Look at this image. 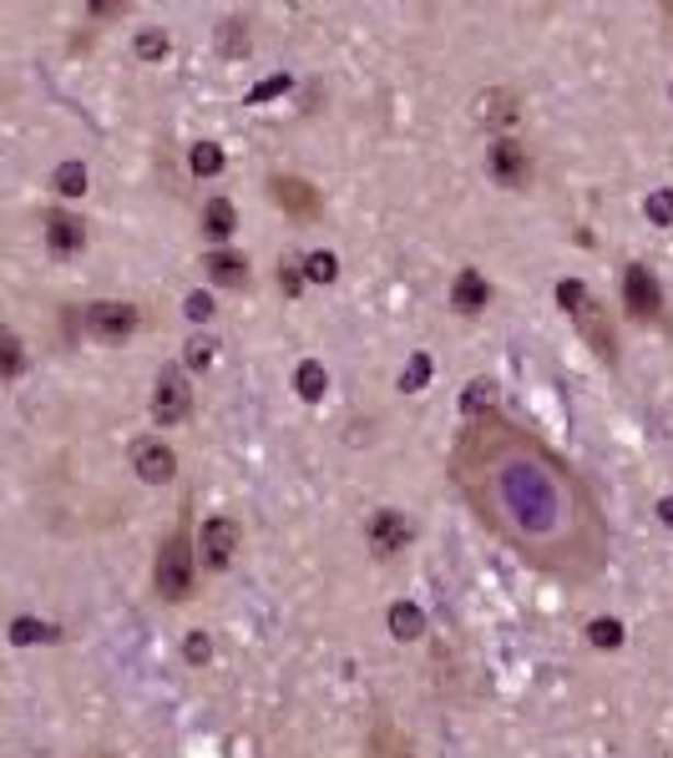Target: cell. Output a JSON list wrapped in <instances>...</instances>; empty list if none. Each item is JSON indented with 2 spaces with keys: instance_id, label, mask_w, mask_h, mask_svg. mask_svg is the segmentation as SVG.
<instances>
[{
  "instance_id": "23",
  "label": "cell",
  "mask_w": 673,
  "mask_h": 758,
  "mask_svg": "<svg viewBox=\"0 0 673 758\" xmlns=\"http://www.w3.org/2000/svg\"><path fill=\"white\" fill-rule=\"evenodd\" d=\"M431 384V354H410V365L400 369V390L406 394H421Z\"/></svg>"
},
{
  "instance_id": "32",
  "label": "cell",
  "mask_w": 673,
  "mask_h": 758,
  "mask_svg": "<svg viewBox=\"0 0 673 758\" xmlns=\"http://www.w3.org/2000/svg\"><path fill=\"white\" fill-rule=\"evenodd\" d=\"M294 81L289 77H269V81H259V87H253L249 92V106H264V102H274V96H284L289 92Z\"/></svg>"
},
{
  "instance_id": "38",
  "label": "cell",
  "mask_w": 673,
  "mask_h": 758,
  "mask_svg": "<svg viewBox=\"0 0 673 758\" xmlns=\"http://www.w3.org/2000/svg\"><path fill=\"white\" fill-rule=\"evenodd\" d=\"M385 758H415V754H410V748H390V754H385Z\"/></svg>"
},
{
  "instance_id": "25",
  "label": "cell",
  "mask_w": 673,
  "mask_h": 758,
  "mask_svg": "<svg viewBox=\"0 0 673 758\" xmlns=\"http://www.w3.org/2000/svg\"><path fill=\"white\" fill-rule=\"evenodd\" d=\"M218 31H224V36H218V51L233 56V61H238V56H249V26H243L238 15H233V21H224Z\"/></svg>"
},
{
  "instance_id": "18",
  "label": "cell",
  "mask_w": 673,
  "mask_h": 758,
  "mask_svg": "<svg viewBox=\"0 0 673 758\" xmlns=\"http://www.w3.org/2000/svg\"><path fill=\"white\" fill-rule=\"evenodd\" d=\"M87 183H92V177H87V162H61V168L52 172V193L67 197V203H77V197L87 193Z\"/></svg>"
},
{
  "instance_id": "24",
  "label": "cell",
  "mask_w": 673,
  "mask_h": 758,
  "mask_svg": "<svg viewBox=\"0 0 673 758\" xmlns=\"http://www.w3.org/2000/svg\"><path fill=\"white\" fill-rule=\"evenodd\" d=\"M304 278H309V284H334V278H340V259H334V253H309V259H304Z\"/></svg>"
},
{
  "instance_id": "31",
  "label": "cell",
  "mask_w": 673,
  "mask_h": 758,
  "mask_svg": "<svg viewBox=\"0 0 673 758\" xmlns=\"http://www.w3.org/2000/svg\"><path fill=\"white\" fill-rule=\"evenodd\" d=\"M183 319H187V324H208V319H213V299L203 294V288H193V294L183 299Z\"/></svg>"
},
{
  "instance_id": "19",
  "label": "cell",
  "mask_w": 673,
  "mask_h": 758,
  "mask_svg": "<svg viewBox=\"0 0 673 758\" xmlns=\"http://www.w3.org/2000/svg\"><path fill=\"white\" fill-rule=\"evenodd\" d=\"M61 632L52 628V622H41V617H15L11 622V642L15 647H36V642H56Z\"/></svg>"
},
{
  "instance_id": "12",
  "label": "cell",
  "mask_w": 673,
  "mask_h": 758,
  "mask_svg": "<svg viewBox=\"0 0 673 758\" xmlns=\"http://www.w3.org/2000/svg\"><path fill=\"white\" fill-rule=\"evenodd\" d=\"M41 228H46V249H52L56 259H71V253L87 249V222H81L77 213L52 208L46 218H41Z\"/></svg>"
},
{
  "instance_id": "8",
  "label": "cell",
  "mask_w": 673,
  "mask_h": 758,
  "mask_svg": "<svg viewBox=\"0 0 673 758\" xmlns=\"http://www.w3.org/2000/svg\"><path fill=\"white\" fill-rule=\"evenodd\" d=\"M269 203H274V208H284L289 218H299V222L319 218V208H324L319 187L304 183V177H294V172H269Z\"/></svg>"
},
{
  "instance_id": "3",
  "label": "cell",
  "mask_w": 673,
  "mask_h": 758,
  "mask_svg": "<svg viewBox=\"0 0 673 758\" xmlns=\"http://www.w3.org/2000/svg\"><path fill=\"white\" fill-rule=\"evenodd\" d=\"M193 587H198V541L187 531V521H178L168 537L158 541V562H152V592L172 607L193 601Z\"/></svg>"
},
{
  "instance_id": "13",
  "label": "cell",
  "mask_w": 673,
  "mask_h": 758,
  "mask_svg": "<svg viewBox=\"0 0 673 758\" xmlns=\"http://www.w3.org/2000/svg\"><path fill=\"white\" fill-rule=\"evenodd\" d=\"M487 303H491L487 274L461 268V274H456V284H450V309H456V314H466V319H476V314H487Z\"/></svg>"
},
{
  "instance_id": "20",
  "label": "cell",
  "mask_w": 673,
  "mask_h": 758,
  "mask_svg": "<svg viewBox=\"0 0 673 758\" xmlns=\"http://www.w3.org/2000/svg\"><path fill=\"white\" fill-rule=\"evenodd\" d=\"M623 638H628V632H623L618 617H593V622H588V642H593V647H603V653H618Z\"/></svg>"
},
{
  "instance_id": "1",
  "label": "cell",
  "mask_w": 673,
  "mask_h": 758,
  "mask_svg": "<svg viewBox=\"0 0 673 758\" xmlns=\"http://www.w3.org/2000/svg\"><path fill=\"white\" fill-rule=\"evenodd\" d=\"M446 471L466 510L532 572L562 587H588L607 572L613 531L603 501L537 430L497 410L466 420Z\"/></svg>"
},
{
  "instance_id": "22",
  "label": "cell",
  "mask_w": 673,
  "mask_h": 758,
  "mask_svg": "<svg viewBox=\"0 0 673 758\" xmlns=\"http://www.w3.org/2000/svg\"><path fill=\"white\" fill-rule=\"evenodd\" d=\"M224 147H218V142H198V147H193V152H187V168H193V172H198V177H218V172H224Z\"/></svg>"
},
{
  "instance_id": "9",
  "label": "cell",
  "mask_w": 673,
  "mask_h": 758,
  "mask_svg": "<svg viewBox=\"0 0 673 758\" xmlns=\"http://www.w3.org/2000/svg\"><path fill=\"white\" fill-rule=\"evenodd\" d=\"M406 541H410L406 510L380 506V510L370 516V521H365V547H370L375 562H390V556H400V551H406Z\"/></svg>"
},
{
  "instance_id": "37",
  "label": "cell",
  "mask_w": 673,
  "mask_h": 758,
  "mask_svg": "<svg viewBox=\"0 0 673 758\" xmlns=\"http://www.w3.org/2000/svg\"><path fill=\"white\" fill-rule=\"evenodd\" d=\"M659 21H663V31H669V41H673V0L669 5H659Z\"/></svg>"
},
{
  "instance_id": "39",
  "label": "cell",
  "mask_w": 673,
  "mask_h": 758,
  "mask_svg": "<svg viewBox=\"0 0 673 758\" xmlns=\"http://www.w3.org/2000/svg\"><path fill=\"white\" fill-rule=\"evenodd\" d=\"M92 758H117V754H92Z\"/></svg>"
},
{
  "instance_id": "30",
  "label": "cell",
  "mask_w": 673,
  "mask_h": 758,
  "mask_svg": "<svg viewBox=\"0 0 673 758\" xmlns=\"http://www.w3.org/2000/svg\"><path fill=\"white\" fill-rule=\"evenodd\" d=\"M213 354H218V344L203 340V334H198V340H187L183 365H187V369H208V365H213Z\"/></svg>"
},
{
  "instance_id": "29",
  "label": "cell",
  "mask_w": 673,
  "mask_h": 758,
  "mask_svg": "<svg viewBox=\"0 0 673 758\" xmlns=\"http://www.w3.org/2000/svg\"><path fill=\"white\" fill-rule=\"evenodd\" d=\"M0 349H5V379H21V369H26V344H21V334H15V329H5Z\"/></svg>"
},
{
  "instance_id": "6",
  "label": "cell",
  "mask_w": 673,
  "mask_h": 758,
  "mask_svg": "<svg viewBox=\"0 0 673 758\" xmlns=\"http://www.w3.org/2000/svg\"><path fill=\"white\" fill-rule=\"evenodd\" d=\"M238 547H243V526L233 521V516H208L198 531V556L208 572H228L238 556Z\"/></svg>"
},
{
  "instance_id": "11",
  "label": "cell",
  "mask_w": 673,
  "mask_h": 758,
  "mask_svg": "<svg viewBox=\"0 0 673 758\" xmlns=\"http://www.w3.org/2000/svg\"><path fill=\"white\" fill-rule=\"evenodd\" d=\"M487 172H491V177H497L502 187H527V177H532L527 147L512 142V137H502V142H491V152H487Z\"/></svg>"
},
{
  "instance_id": "21",
  "label": "cell",
  "mask_w": 673,
  "mask_h": 758,
  "mask_svg": "<svg viewBox=\"0 0 673 758\" xmlns=\"http://www.w3.org/2000/svg\"><path fill=\"white\" fill-rule=\"evenodd\" d=\"M133 51H137V61H162V56L172 51V41H168V31L162 26H147V31H137L133 36Z\"/></svg>"
},
{
  "instance_id": "10",
  "label": "cell",
  "mask_w": 673,
  "mask_h": 758,
  "mask_svg": "<svg viewBox=\"0 0 673 758\" xmlns=\"http://www.w3.org/2000/svg\"><path fill=\"white\" fill-rule=\"evenodd\" d=\"M133 475L147 485H168L172 475H178V450H172L168 440H158V435L133 440Z\"/></svg>"
},
{
  "instance_id": "14",
  "label": "cell",
  "mask_w": 673,
  "mask_h": 758,
  "mask_svg": "<svg viewBox=\"0 0 673 758\" xmlns=\"http://www.w3.org/2000/svg\"><path fill=\"white\" fill-rule=\"evenodd\" d=\"M203 274H208L218 288H249V259L238 249H208Z\"/></svg>"
},
{
  "instance_id": "26",
  "label": "cell",
  "mask_w": 673,
  "mask_h": 758,
  "mask_svg": "<svg viewBox=\"0 0 673 758\" xmlns=\"http://www.w3.org/2000/svg\"><path fill=\"white\" fill-rule=\"evenodd\" d=\"M491 394H497V390H491V379H471V384H466V394H461V410H466V415H491Z\"/></svg>"
},
{
  "instance_id": "17",
  "label": "cell",
  "mask_w": 673,
  "mask_h": 758,
  "mask_svg": "<svg viewBox=\"0 0 673 758\" xmlns=\"http://www.w3.org/2000/svg\"><path fill=\"white\" fill-rule=\"evenodd\" d=\"M324 390H330V369L319 365V359H299V369H294V394L299 400H324Z\"/></svg>"
},
{
  "instance_id": "2",
  "label": "cell",
  "mask_w": 673,
  "mask_h": 758,
  "mask_svg": "<svg viewBox=\"0 0 673 758\" xmlns=\"http://www.w3.org/2000/svg\"><path fill=\"white\" fill-rule=\"evenodd\" d=\"M557 303H562V314L572 319V329H578L582 340H588V349L603 359L607 369H618V329H613V319H607V309L593 299V288L582 284V278H562V284L552 288Z\"/></svg>"
},
{
  "instance_id": "27",
  "label": "cell",
  "mask_w": 673,
  "mask_h": 758,
  "mask_svg": "<svg viewBox=\"0 0 673 758\" xmlns=\"http://www.w3.org/2000/svg\"><path fill=\"white\" fill-rule=\"evenodd\" d=\"M643 213L648 222H659V228H673V187H659V193L643 197Z\"/></svg>"
},
{
  "instance_id": "28",
  "label": "cell",
  "mask_w": 673,
  "mask_h": 758,
  "mask_svg": "<svg viewBox=\"0 0 673 758\" xmlns=\"http://www.w3.org/2000/svg\"><path fill=\"white\" fill-rule=\"evenodd\" d=\"M481 117H487L491 127H506V122L516 117V112H512V92H487V96H481Z\"/></svg>"
},
{
  "instance_id": "33",
  "label": "cell",
  "mask_w": 673,
  "mask_h": 758,
  "mask_svg": "<svg viewBox=\"0 0 673 758\" xmlns=\"http://www.w3.org/2000/svg\"><path fill=\"white\" fill-rule=\"evenodd\" d=\"M183 657L193 667H203L213 657V642H208V632H187V642H183Z\"/></svg>"
},
{
  "instance_id": "4",
  "label": "cell",
  "mask_w": 673,
  "mask_h": 758,
  "mask_svg": "<svg viewBox=\"0 0 673 758\" xmlns=\"http://www.w3.org/2000/svg\"><path fill=\"white\" fill-rule=\"evenodd\" d=\"M623 309L638 319V324H653V329H669V299H663L659 278L648 263H628L623 268Z\"/></svg>"
},
{
  "instance_id": "15",
  "label": "cell",
  "mask_w": 673,
  "mask_h": 758,
  "mask_svg": "<svg viewBox=\"0 0 673 758\" xmlns=\"http://www.w3.org/2000/svg\"><path fill=\"white\" fill-rule=\"evenodd\" d=\"M238 233V213L228 197H208L203 203V238H208L213 249H228V238Z\"/></svg>"
},
{
  "instance_id": "36",
  "label": "cell",
  "mask_w": 673,
  "mask_h": 758,
  "mask_svg": "<svg viewBox=\"0 0 673 758\" xmlns=\"http://www.w3.org/2000/svg\"><path fill=\"white\" fill-rule=\"evenodd\" d=\"M659 521L673 531V496H663V501H659Z\"/></svg>"
},
{
  "instance_id": "34",
  "label": "cell",
  "mask_w": 673,
  "mask_h": 758,
  "mask_svg": "<svg viewBox=\"0 0 673 758\" xmlns=\"http://www.w3.org/2000/svg\"><path fill=\"white\" fill-rule=\"evenodd\" d=\"M309 284V278H304V263H278V288H284V294H299V288Z\"/></svg>"
},
{
  "instance_id": "35",
  "label": "cell",
  "mask_w": 673,
  "mask_h": 758,
  "mask_svg": "<svg viewBox=\"0 0 673 758\" xmlns=\"http://www.w3.org/2000/svg\"><path fill=\"white\" fill-rule=\"evenodd\" d=\"M122 11H127V5H112V0H106V5H92V15H96V21H117Z\"/></svg>"
},
{
  "instance_id": "5",
  "label": "cell",
  "mask_w": 673,
  "mask_h": 758,
  "mask_svg": "<svg viewBox=\"0 0 673 758\" xmlns=\"http://www.w3.org/2000/svg\"><path fill=\"white\" fill-rule=\"evenodd\" d=\"M187 415H193V384L178 365H162L158 384H152V420L168 430V425H183Z\"/></svg>"
},
{
  "instance_id": "7",
  "label": "cell",
  "mask_w": 673,
  "mask_h": 758,
  "mask_svg": "<svg viewBox=\"0 0 673 758\" xmlns=\"http://www.w3.org/2000/svg\"><path fill=\"white\" fill-rule=\"evenodd\" d=\"M137 324H142V314H137L133 303H87V309H81V329L102 344L133 340Z\"/></svg>"
},
{
  "instance_id": "16",
  "label": "cell",
  "mask_w": 673,
  "mask_h": 758,
  "mask_svg": "<svg viewBox=\"0 0 673 758\" xmlns=\"http://www.w3.org/2000/svg\"><path fill=\"white\" fill-rule=\"evenodd\" d=\"M385 628H390V638L396 642H421L425 638V612L415 607V601H396V607L385 612Z\"/></svg>"
}]
</instances>
